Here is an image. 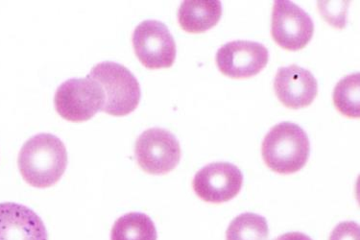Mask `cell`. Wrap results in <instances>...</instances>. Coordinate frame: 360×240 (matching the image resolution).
<instances>
[{"mask_svg":"<svg viewBox=\"0 0 360 240\" xmlns=\"http://www.w3.org/2000/svg\"><path fill=\"white\" fill-rule=\"evenodd\" d=\"M18 165L26 183L37 189H47L64 175L68 165L67 149L54 134H36L23 144Z\"/></svg>","mask_w":360,"mask_h":240,"instance_id":"cell-1","label":"cell"},{"mask_svg":"<svg viewBox=\"0 0 360 240\" xmlns=\"http://www.w3.org/2000/svg\"><path fill=\"white\" fill-rule=\"evenodd\" d=\"M311 144L306 132L292 122L274 126L265 136L262 154L265 165L278 174L296 173L306 165Z\"/></svg>","mask_w":360,"mask_h":240,"instance_id":"cell-2","label":"cell"},{"mask_svg":"<svg viewBox=\"0 0 360 240\" xmlns=\"http://www.w3.org/2000/svg\"><path fill=\"white\" fill-rule=\"evenodd\" d=\"M86 77L96 81L103 91L102 112L114 117H124L138 108L141 86L124 65L115 62L100 63L91 68Z\"/></svg>","mask_w":360,"mask_h":240,"instance_id":"cell-3","label":"cell"},{"mask_svg":"<svg viewBox=\"0 0 360 240\" xmlns=\"http://www.w3.org/2000/svg\"><path fill=\"white\" fill-rule=\"evenodd\" d=\"M54 105L57 113L65 120L83 122L102 110L103 91L93 79H70L57 89Z\"/></svg>","mask_w":360,"mask_h":240,"instance_id":"cell-4","label":"cell"},{"mask_svg":"<svg viewBox=\"0 0 360 240\" xmlns=\"http://www.w3.org/2000/svg\"><path fill=\"white\" fill-rule=\"evenodd\" d=\"M136 162L146 173L165 175L181 160V146L174 134L162 128L144 131L136 142Z\"/></svg>","mask_w":360,"mask_h":240,"instance_id":"cell-5","label":"cell"},{"mask_svg":"<svg viewBox=\"0 0 360 240\" xmlns=\"http://www.w3.org/2000/svg\"><path fill=\"white\" fill-rule=\"evenodd\" d=\"M133 46L136 56L149 70L172 68L176 44L169 29L159 20H144L135 29Z\"/></svg>","mask_w":360,"mask_h":240,"instance_id":"cell-6","label":"cell"},{"mask_svg":"<svg viewBox=\"0 0 360 240\" xmlns=\"http://www.w3.org/2000/svg\"><path fill=\"white\" fill-rule=\"evenodd\" d=\"M314 23L307 13L291 1H275L271 34L276 44L289 51L304 49L311 41Z\"/></svg>","mask_w":360,"mask_h":240,"instance_id":"cell-7","label":"cell"},{"mask_svg":"<svg viewBox=\"0 0 360 240\" xmlns=\"http://www.w3.org/2000/svg\"><path fill=\"white\" fill-rule=\"evenodd\" d=\"M243 174L230 163H212L194 176L193 187L197 196L207 203L230 201L241 191Z\"/></svg>","mask_w":360,"mask_h":240,"instance_id":"cell-8","label":"cell"},{"mask_svg":"<svg viewBox=\"0 0 360 240\" xmlns=\"http://www.w3.org/2000/svg\"><path fill=\"white\" fill-rule=\"evenodd\" d=\"M269 52L264 44L235 41L218 49L217 64L223 75L233 79L253 77L267 65Z\"/></svg>","mask_w":360,"mask_h":240,"instance_id":"cell-9","label":"cell"},{"mask_svg":"<svg viewBox=\"0 0 360 240\" xmlns=\"http://www.w3.org/2000/svg\"><path fill=\"white\" fill-rule=\"evenodd\" d=\"M278 99L292 110L309 106L317 96L318 84L311 71L297 65L278 68L274 80Z\"/></svg>","mask_w":360,"mask_h":240,"instance_id":"cell-10","label":"cell"},{"mask_svg":"<svg viewBox=\"0 0 360 240\" xmlns=\"http://www.w3.org/2000/svg\"><path fill=\"white\" fill-rule=\"evenodd\" d=\"M0 240H47L46 228L31 208L15 203H2Z\"/></svg>","mask_w":360,"mask_h":240,"instance_id":"cell-11","label":"cell"},{"mask_svg":"<svg viewBox=\"0 0 360 240\" xmlns=\"http://www.w3.org/2000/svg\"><path fill=\"white\" fill-rule=\"evenodd\" d=\"M222 15L218 0H186L178 11V22L186 32L204 33L214 27Z\"/></svg>","mask_w":360,"mask_h":240,"instance_id":"cell-12","label":"cell"},{"mask_svg":"<svg viewBox=\"0 0 360 240\" xmlns=\"http://www.w3.org/2000/svg\"><path fill=\"white\" fill-rule=\"evenodd\" d=\"M157 237L153 221L141 213H130L118 218L111 233V240H157Z\"/></svg>","mask_w":360,"mask_h":240,"instance_id":"cell-13","label":"cell"},{"mask_svg":"<svg viewBox=\"0 0 360 240\" xmlns=\"http://www.w3.org/2000/svg\"><path fill=\"white\" fill-rule=\"evenodd\" d=\"M269 229L266 219L257 213H246L233 219L226 232L227 240H267Z\"/></svg>","mask_w":360,"mask_h":240,"instance_id":"cell-14","label":"cell"},{"mask_svg":"<svg viewBox=\"0 0 360 240\" xmlns=\"http://www.w3.org/2000/svg\"><path fill=\"white\" fill-rule=\"evenodd\" d=\"M359 73L346 76L336 84L333 103L336 109L349 118H359Z\"/></svg>","mask_w":360,"mask_h":240,"instance_id":"cell-15","label":"cell"},{"mask_svg":"<svg viewBox=\"0 0 360 240\" xmlns=\"http://www.w3.org/2000/svg\"><path fill=\"white\" fill-rule=\"evenodd\" d=\"M330 240H359V224L353 221L338 224L333 229Z\"/></svg>","mask_w":360,"mask_h":240,"instance_id":"cell-16","label":"cell"},{"mask_svg":"<svg viewBox=\"0 0 360 240\" xmlns=\"http://www.w3.org/2000/svg\"><path fill=\"white\" fill-rule=\"evenodd\" d=\"M274 240H312L311 237L307 236V234L299 233V232H294V233H288L282 234L275 239Z\"/></svg>","mask_w":360,"mask_h":240,"instance_id":"cell-17","label":"cell"}]
</instances>
